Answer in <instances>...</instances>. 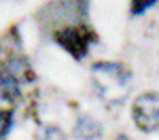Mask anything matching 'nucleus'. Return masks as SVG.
<instances>
[{"label":"nucleus","instance_id":"nucleus-6","mask_svg":"<svg viewBox=\"0 0 159 140\" xmlns=\"http://www.w3.org/2000/svg\"><path fill=\"white\" fill-rule=\"evenodd\" d=\"M13 129V113L7 108H0V140Z\"/></svg>","mask_w":159,"mask_h":140},{"label":"nucleus","instance_id":"nucleus-8","mask_svg":"<svg viewBox=\"0 0 159 140\" xmlns=\"http://www.w3.org/2000/svg\"><path fill=\"white\" fill-rule=\"evenodd\" d=\"M36 140H66V136L61 134L57 127H45V129L38 134Z\"/></svg>","mask_w":159,"mask_h":140},{"label":"nucleus","instance_id":"nucleus-5","mask_svg":"<svg viewBox=\"0 0 159 140\" xmlns=\"http://www.w3.org/2000/svg\"><path fill=\"white\" fill-rule=\"evenodd\" d=\"M19 93H21L19 79L11 70H0V100L13 102L19 98Z\"/></svg>","mask_w":159,"mask_h":140},{"label":"nucleus","instance_id":"nucleus-7","mask_svg":"<svg viewBox=\"0 0 159 140\" xmlns=\"http://www.w3.org/2000/svg\"><path fill=\"white\" fill-rule=\"evenodd\" d=\"M155 2H157V0H132L129 11H132V15H142V13L148 11Z\"/></svg>","mask_w":159,"mask_h":140},{"label":"nucleus","instance_id":"nucleus-9","mask_svg":"<svg viewBox=\"0 0 159 140\" xmlns=\"http://www.w3.org/2000/svg\"><path fill=\"white\" fill-rule=\"evenodd\" d=\"M117 140H129V138H127V136H119Z\"/></svg>","mask_w":159,"mask_h":140},{"label":"nucleus","instance_id":"nucleus-2","mask_svg":"<svg viewBox=\"0 0 159 140\" xmlns=\"http://www.w3.org/2000/svg\"><path fill=\"white\" fill-rule=\"evenodd\" d=\"M96 38H98L96 32L87 25H64L53 32V40L79 62L87 55V51Z\"/></svg>","mask_w":159,"mask_h":140},{"label":"nucleus","instance_id":"nucleus-4","mask_svg":"<svg viewBox=\"0 0 159 140\" xmlns=\"http://www.w3.org/2000/svg\"><path fill=\"white\" fill-rule=\"evenodd\" d=\"M102 123L89 115H81L74 123V136L81 140H98L102 136Z\"/></svg>","mask_w":159,"mask_h":140},{"label":"nucleus","instance_id":"nucleus-1","mask_svg":"<svg viewBox=\"0 0 159 140\" xmlns=\"http://www.w3.org/2000/svg\"><path fill=\"white\" fill-rule=\"evenodd\" d=\"M96 87L106 102H123L129 85H132V72L115 62H98L91 68Z\"/></svg>","mask_w":159,"mask_h":140},{"label":"nucleus","instance_id":"nucleus-3","mask_svg":"<svg viewBox=\"0 0 159 140\" xmlns=\"http://www.w3.org/2000/svg\"><path fill=\"white\" fill-rule=\"evenodd\" d=\"M132 119L142 132H159V93H142L132 102Z\"/></svg>","mask_w":159,"mask_h":140}]
</instances>
